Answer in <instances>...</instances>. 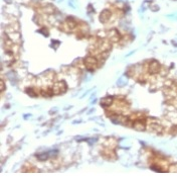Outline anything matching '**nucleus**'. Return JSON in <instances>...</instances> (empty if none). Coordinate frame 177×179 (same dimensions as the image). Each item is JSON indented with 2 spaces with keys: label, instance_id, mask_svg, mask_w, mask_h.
<instances>
[{
  "label": "nucleus",
  "instance_id": "nucleus-1",
  "mask_svg": "<svg viewBox=\"0 0 177 179\" xmlns=\"http://www.w3.org/2000/svg\"><path fill=\"white\" fill-rule=\"evenodd\" d=\"M51 88H52L53 95H56V94L59 95V94H61L67 91V84H65L64 81H57L53 84Z\"/></svg>",
  "mask_w": 177,
  "mask_h": 179
},
{
  "label": "nucleus",
  "instance_id": "nucleus-2",
  "mask_svg": "<svg viewBox=\"0 0 177 179\" xmlns=\"http://www.w3.org/2000/svg\"><path fill=\"white\" fill-rule=\"evenodd\" d=\"M84 64L86 65V67L88 68V70L93 71L97 68V65H98V60L96 57L93 56H88L84 58Z\"/></svg>",
  "mask_w": 177,
  "mask_h": 179
},
{
  "label": "nucleus",
  "instance_id": "nucleus-3",
  "mask_svg": "<svg viewBox=\"0 0 177 179\" xmlns=\"http://www.w3.org/2000/svg\"><path fill=\"white\" fill-rule=\"evenodd\" d=\"M161 69H162V68H161L160 63L156 60L151 61V62H150L149 65H148V72H149V74H151V75L159 73V72L161 71Z\"/></svg>",
  "mask_w": 177,
  "mask_h": 179
},
{
  "label": "nucleus",
  "instance_id": "nucleus-4",
  "mask_svg": "<svg viewBox=\"0 0 177 179\" xmlns=\"http://www.w3.org/2000/svg\"><path fill=\"white\" fill-rule=\"evenodd\" d=\"M108 39H109L111 43H118V41L121 40V36L120 33H118L117 29H112L108 33Z\"/></svg>",
  "mask_w": 177,
  "mask_h": 179
},
{
  "label": "nucleus",
  "instance_id": "nucleus-5",
  "mask_svg": "<svg viewBox=\"0 0 177 179\" xmlns=\"http://www.w3.org/2000/svg\"><path fill=\"white\" fill-rule=\"evenodd\" d=\"M111 16H112V12L109 10V9H104L101 13H100V16H99V20L103 24H105V22H108L110 20Z\"/></svg>",
  "mask_w": 177,
  "mask_h": 179
},
{
  "label": "nucleus",
  "instance_id": "nucleus-6",
  "mask_svg": "<svg viewBox=\"0 0 177 179\" xmlns=\"http://www.w3.org/2000/svg\"><path fill=\"white\" fill-rule=\"evenodd\" d=\"M133 128L137 131H144L146 129V123L142 120H136L133 124Z\"/></svg>",
  "mask_w": 177,
  "mask_h": 179
},
{
  "label": "nucleus",
  "instance_id": "nucleus-7",
  "mask_svg": "<svg viewBox=\"0 0 177 179\" xmlns=\"http://www.w3.org/2000/svg\"><path fill=\"white\" fill-rule=\"evenodd\" d=\"M113 102H114V98L111 97V96H108V97L103 98V99L101 100V105L104 106V107H108V106L112 105Z\"/></svg>",
  "mask_w": 177,
  "mask_h": 179
},
{
  "label": "nucleus",
  "instance_id": "nucleus-8",
  "mask_svg": "<svg viewBox=\"0 0 177 179\" xmlns=\"http://www.w3.org/2000/svg\"><path fill=\"white\" fill-rule=\"evenodd\" d=\"M99 48L101 49V51H109L111 49V41H102L101 44H100Z\"/></svg>",
  "mask_w": 177,
  "mask_h": 179
},
{
  "label": "nucleus",
  "instance_id": "nucleus-9",
  "mask_svg": "<svg viewBox=\"0 0 177 179\" xmlns=\"http://www.w3.org/2000/svg\"><path fill=\"white\" fill-rule=\"evenodd\" d=\"M65 25L68 26V29H72L76 26V22L72 20V18H68L67 22H65Z\"/></svg>",
  "mask_w": 177,
  "mask_h": 179
},
{
  "label": "nucleus",
  "instance_id": "nucleus-10",
  "mask_svg": "<svg viewBox=\"0 0 177 179\" xmlns=\"http://www.w3.org/2000/svg\"><path fill=\"white\" fill-rule=\"evenodd\" d=\"M49 157V154L48 153H43V154H40V155H37L36 158L38 160H40V161H45V160H47Z\"/></svg>",
  "mask_w": 177,
  "mask_h": 179
},
{
  "label": "nucleus",
  "instance_id": "nucleus-11",
  "mask_svg": "<svg viewBox=\"0 0 177 179\" xmlns=\"http://www.w3.org/2000/svg\"><path fill=\"white\" fill-rule=\"evenodd\" d=\"M43 10H44V12H47V13H48V14H51V13H53V12H55V11H56L55 7L51 6V5L47 6Z\"/></svg>",
  "mask_w": 177,
  "mask_h": 179
},
{
  "label": "nucleus",
  "instance_id": "nucleus-12",
  "mask_svg": "<svg viewBox=\"0 0 177 179\" xmlns=\"http://www.w3.org/2000/svg\"><path fill=\"white\" fill-rule=\"evenodd\" d=\"M151 129H153V131L158 132V133L162 131V127H161V125L158 124H151Z\"/></svg>",
  "mask_w": 177,
  "mask_h": 179
},
{
  "label": "nucleus",
  "instance_id": "nucleus-13",
  "mask_svg": "<svg viewBox=\"0 0 177 179\" xmlns=\"http://www.w3.org/2000/svg\"><path fill=\"white\" fill-rule=\"evenodd\" d=\"M26 93H27L29 96H32V97H35V96H36V93L34 92V89H33V88H27V89H26Z\"/></svg>",
  "mask_w": 177,
  "mask_h": 179
},
{
  "label": "nucleus",
  "instance_id": "nucleus-14",
  "mask_svg": "<svg viewBox=\"0 0 177 179\" xmlns=\"http://www.w3.org/2000/svg\"><path fill=\"white\" fill-rule=\"evenodd\" d=\"M0 83H1V91H4V90H5V84H4V81H3V80H1V81H0Z\"/></svg>",
  "mask_w": 177,
  "mask_h": 179
}]
</instances>
